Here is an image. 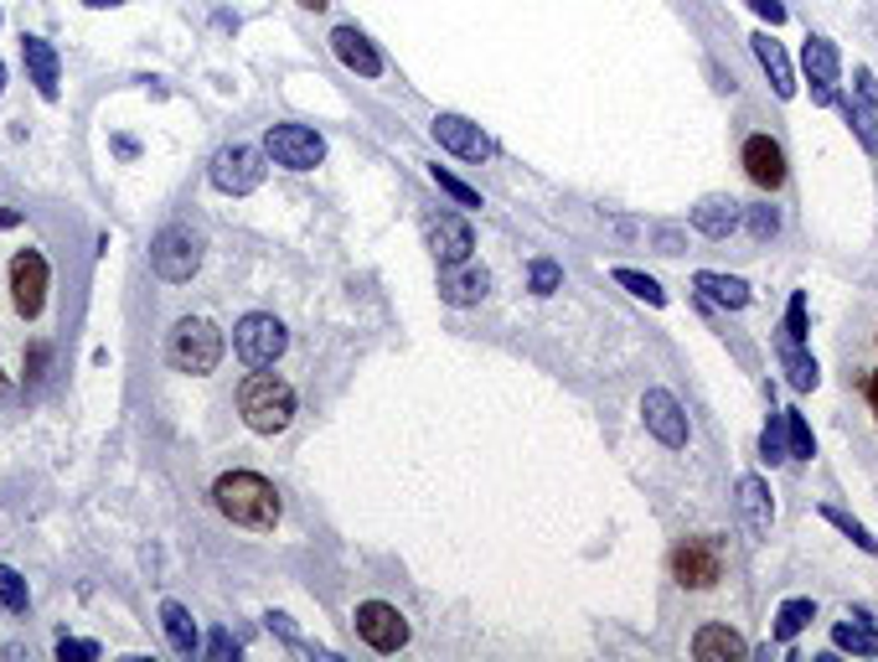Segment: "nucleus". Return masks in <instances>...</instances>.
Returning <instances> with one entry per match:
<instances>
[{
	"mask_svg": "<svg viewBox=\"0 0 878 662\" xmlns=\"http://www.w3.org/2000/svg\"><path fill=\"white\" fill-rule=\"evenodd\" d=\"M212 502H218V512H223L228 523L253 528V533L280 523V492L259 471H228V477H218L212 482Z\"/></svg>",
	"mask_w": 878,
	"mask_h": 662,
	"instance_id": "nucleus-1",
	"label": "nucleus"
},
{
	"mask_svg": "<svg viewBox=\"0 0 878 662\" xmlns=\"http://www.w3.org/2000/svg\"><path fill=\"white\" fill-rule=\"evenodd\" d=\"M239 414H243L249 430H259V435H280L284 424L295 420V389H290L280 373L253 368V373L239 383Z\"/></svg>",
	"mask_w": 878,
	"mask_h": 662,
	"instance_id": "nucleus-2",
	"label": "nucleus"
},
{
	"mask_svg": "<svg viewBox=\"0 0 878 662\" xmlns=\"http://www.w3.org/2000/svg\"><path fill=\"white\" fill-rule=\"evenodd\" d=\"M165 362L176 368V373H212L218 362H223V331L212 327L208 317H181L165 337Z\"/></svg>",
	"mask_w": 878,
	"mask_h": 662,
	"instance_id": "nucleus-3",
	"label": "nucleus"
},
{
	"mask_svg": "<svg viewBox=\"0 0 878 662\" xmlns=\"http://www.w3.org/2000/svg\"><path fill=\"white\" fill-rule=\"evenodd\" d=\"M150 270L161 274L165 285H186L202 270V233L186 223H165L150 239Z\"/></svg>",
	"mask_w": 878,
	"mask_h": 662,
	"instance_id": "nucleus-4",
	"label": "nucleus"
},
{
	"mask_svg": "<svg viewBox=\"0 0 878 662\" xmlns=\"http://www.w3.org/2000/svg\"><path fill=\"white\" fill-rule=\"evenodd\" d=\"M264 156L274 165H290V171H315L326 161V140L315 136L311 124H269Z\"/></svg>",
	"mask_w": 878,
	"mask_h": 662,
	"instance_id": "nucleus-5",
	"label": "nucleus"
},
{
	"mask_svg": "<svg viewBox=\"0 0 878 662\" xmlns=\"http://www.w3.org/2000/svg\"><path fill=\"white\" fill-rule=\"evenodd\" d=\"M672 574L683 590H714L724 580V543L718 539H687L672 554Z\"/></svg>",
	"mask_w": 878,
	"mask_h": 662,
	"instance_id": "nucleus-6",
	"label": "nucleus"
},
{
	"mask_svg": "<svg viewBox=\"0 0 878 662\" xmlns=\"http://www.w3.org/2000/svg\"><path fill=\"white\" fill-rule=\"evenodd\" d=\"M233 347H239V358L249 362V368H274V362L284 358V347H290V337H284V327L274 317L253 311V317L239 321V331H233Z\"/></svg>",
	"mask_w": 878,
	"mask_h": 662,
	"instance_id": "nucleus-7",
	"label": "nucleus"
},
{
	"mask_svg": "<svg viewBox=\"0 0 878 662\" xmlns=\"http://www.w3.org/2000/svg\"><path fill=\"white\" fill-rule=\"evenodd\" d=\"M264 181V151L253 146H223L212 156V187L228 197H249L253 187Z\"/></svg>",
	"mask_w": 878,
	"mask_h": 662,
	"instance_id": "nucleus-8",
	"label": "nucleus"
},
{
	"mask_svg": "<svg viewBox=\"0 0 878 662\" xmlns=\"http://www.w3.org/2000/svg\"><path fill=\"white\" fill-rule=\"evenodd\" d=\"M357 636L373 652H403V648H408V621H403L398 605L362 601L357 605Z\"/></svg>",
	"mask_w": 878,
	"mask_h": 662,
	"instance_id": "nucleus-9",
	"label": "nucleus"
},
{
	"mask_svg": "<svg viewBox=\"0 0 878 662\" xmlns=\"http://www.w3.org/2000/svg\"><path fill=\"white\" fill-rule=\"evenodd\" d=\"M11 301L16 311L27 321L42 317V305H47V259L37 254V249H21V254L11 259Z\"/></svg>",
	"mask_w": 878,
	"mask_h": 662,
	"instance_id": "nucleus-10",
	"label": "nucleus"
},
{
	"mask_svg": "<svg viewBox=\"0 0 878 662\" xmlns=\"http://www.w3.org/2000/svg\"><path fill=\"white\" fill-rule=\"evenodd\" d=\"M640 420H646V430H652L667 451H683L687 445V414H683V404H677V393L646 389V399H640Z\"/></svg>",
	"mask_w": 878,
	"mask_h": 662,
	"instance_id": "nucleus-11",
	"label": "nucleus"
},
{
	"mask_svg": "<svg viewBox=\"0 0 878 662\" xmlns=\"http://www.w3.org/2000/svg\"><path fill=\"white\" fill-rule=\"evenodd\" d=\"M430 130H434V140H440L450 156H461V161H486V156L496 151L492 136H486L476 120H465V114H434Z\"/></svg>",
	"mask_w": 878,
	"mask_h": 662,
	"instance_id": "nucleus-12",
	"label": "nucleus"
},
{
	"mask_svg": "<svg viewBox=\"0 0 878 662\" xmlns=\"http://www.w3.org/2000/svg\"><path fill=\"white\" fill-rule=\"evenodd\" d=\"M801 62H806V73H811V99H817V104H832V99H837V78H842V58H837V47L827 42V37H806Z\"/></svg>",
	"mask_w": 878,
	"mask_h": 662,
	"instance_id": "nucleus-13",
	"label": "nucleus"
},
{
	"mask_svg": "<svg viewBox=\"0 0 878 662\" xmlns=\"http://www.w3.org/2000/svg\"><path fill=\"white\" fill-rule=\"evenodd\" d=\"M745 171L755 187H765V192H780L786 187V151H780V140L770 136H749L745 140Z\"/></svg>",
	"mask_w": 878,
	"mask_h": 662,
	"instance_id": "nucleus-14",
	"label": "nucleus"
},
{
	"mask_svg": "<svg viewBox=\"0 0 878 662\" xmlns=\"http://www.w3.org/2000/svg\"><path fill=\"white\" fill-rule=\"evenodd\" d=\"M430 249H434V259H440V270H450V264H465V259H471V249H476V233H471V223H465V218L445 212V218L430 228Z\"/></svg>",
	"mask_w": 878,
	"mask_h": 662,
	"instance_id": "nucleus-15",
	"label": "nucleus"
},
{
	"mask_svg": "<svg viewBox=\"0 0 878 662\" xmlns=\"http://www.w3.org/2000/svg\"><path fill=\"white\" fill-rule=\"evenodd\" d=\"M331 52H336V58H342L352 73H362V78L383 73V52H377L357 27H336V31H331Z\"/></svg>",
	"mask_w": 878,
	"mask_h": 662,
	"instance_id": "nucleus-16",
	"label": "nucleus"
},
{
	"mask_svg": "<svg viewBox=\"0 0 878 662\" xmlns=\"http://www.w3.org/2000/svg\"><path fill=\"white\" fill-rule=\"evenodd\" d=\"M486 290H492V274L476 270V264H450V270H440V301H450V305H476V301H486Z\"/></svg>",
	"mask_w": 878,
	"mask_h": 662,
	"instance_id": "nucleus-17",
	"label": "nucleus"
},
{
	"mask_svg": "<svg viewBox=\"0 0 878 662\" xmlns=\"http://www.w3.org/2000/svg\"><path fill=\"white\" fill-rule=\"evenodd\" d=\"M693 658L698 662H739V658H749V642L739 632H729V626L708 621V626H698V636H693Z\"/></svg>",
	"mask_w": 878,
	"mask_h": 662,
	"instance_id": "nucleus-18",
	"label": "nucleus"
},
{
	"mask_svg": "<svg viewBox=\"0 0 878 662\" xmlns=\"http://www.w3.org/2000/svg\"><path fill=\"white\" fill-rule=\"evenodd\" d=\"M21 62H27L31 83H37V93H42L47 104L58 99V52H52V42H42V37H21Z\"/></svg>",
	"mask_w": 878,
	"mask_h": 662,
	"instance_id": "nucleus-19",
	"label": "nucleus"
},
{
	"mask_svg": "<svg viewBox=\"0 0 878 662\" xmlns=\"http://www.w3.org/2000/svg\"><path fill=\"white\" fill-rule=\"evenodd\" d=\"M693 228H698L703 239H729L734 228H739V202L734 197H703L698 208H693Z\"/></svg>",
	"mask_w": 878,
	"mask_h": 662,
	"instance_id": "nucleus-20",
	"label": "nucleus"
},
{
	"mask_svg": "<svg viewBox=\"0 0 878 662\" xmlns=\"http://www.w3.org/2000/svg\"><path fill=\"white\" fill-rule=\"evenodd\" d=\"M161 626H165V642H171V652L176 658H196V648H202V636H196V621L186 605L165 601L161 605Z\"/></svg>",
	"mask_w": 878,
	"mask_h": 662,
	"instance_id": "nucleus-21",
	"label": "nucleus"
},
{
	"mask_svg": "<svg viewBox=\"0 0 878 662\" xmlns=\"http://www.w3.org/2000/svg\"><path fill=\"white\" fill-rule=\"evenodd\" d=\"M693 285H698L714 305H724V311H745V305H749V285L739 280V274H714V270H703L698 280H693Z\"/></svg>",
	"mask_w": 878,
	"mask_h": 662,
	"instance_id": "nucleus-22",
	"label": "nucleus"
},
{
	"mask_svg": "<svg viewBox=\"0 0 878 662\" xmlns=\"http://www.w3.org/2000/svg\"><path fill=\"white\" fill-rule=\"evenodd\" d=\"M775 352H780V368H786V378H790V389H817L821 383V368H817V358H811V352H806L801 342H790V337H780V347H775Z\"/></svg>",
	"mask_w": 878,
	"mask_h": 662,
	"instance_id": "nucleus-23",
	"label": "nucleus"
},
{
	"mask_svg": "<svg viewBox=\"0 0 878 662\" xmlns=\"http://www.w3.org/2000/svg\"><path fill=\"white\" fill-rule=\"evenodd\" d=\"M739 512H745L749 533H770L775 508H770V487L759 482V477H745V482H739Z\"/></svg>",
	"mask_w": 878,
	"mask_h": 662,
	"instance_id": "nucleus-24",
	"label": "nucleus"
},
{
	"mask_svg": "<svg viewBox=\"0 0 878 662\" xmlns=\"http://www.w3.org/2000/svg\"><path fill=\"white\" fill-rule=\"evenodd\" d=\"M755 58H759V68H765V73H770V83H775V93H780V99H790V93H796V73H790V58L786 52H780V42H770V37H755Z\"/></svg>",
	"mask_w": 878,
	"mask_h": 662,
	"instance_id": "nucleus-25",
	"label": "nucleus"
},
{
	"mask_svg": "<svg viewBox=\"0 0 878 662\" xmlns=\"http://www.w3.org/2000/svg\"><path fill=\"white\" fill-rule=\"evenodd\" d=\"M832 648L852 652V658H878V632L868 626V616H848L832 626Z\"/></svg>",
	"mask_w": 878,
	"mask_h": 662,
	"instance_id": "nucleus-26",
	"label": "nucleus"
},
{
	"mask_svg": "<svg viewBox=\"0 0 878 662\" xmlns=\"http://www.w3.org/2000/svg\"><path fill=\"white\" fill-rule=\"evenodd\" d=\"M811 621H817V601L796 595V601H786L780 611H775V636H780V642H790V636H801Z\"/></svg>",
	"mask_w": 878,
	"mask_h": 662,
	"instance_id": "nucleus-27",
	"label": "nucleus"
},
{
	"mask_svg": "<svg viewBox=\"0 0 878 662\" xmlns=\"http://www.w3.org/2000/svg\"><path fill=\"white\" fill-rule=\"evenodd\" d=\"M759 461H770V467L790 461V445H786V414H770V424H765V435H759Z\"/></svg>",
	"mask_w": 878,
	"mask_h": 662,
	"instance_id": "nucleus-28",
	"label": "nucleus"
},
{
	"mask_svg": "<svg viewBox=\"0 0 878 662\" xmlns=\"http://www.w3.org/2000/svg\"><path fill=\"white\" fill-rule=\"evenodd\" d=\"M786 445L796 461H811V455H817V440H811V424L801 420V409H786Z\"/></svg>",
	"mask_w": 878,
	"mask_h": 662,
	"instance_id": "nucleus-29",
	"label": "nucleus"
},
{
	"mask_svg": "<svg viewBox=\"0 0 878 662\" xmlns=\"http://www.w3.org/2000/svg\"><path fill=\"white\" fill-rule=\"evenodd\" d=\"M615 285H626L630 295H640V301H646V305H667V290L656 285L652 274H640V270H626V264H620V270H615Z\"/></svg>",
	"mask_w": 878,
	"mask_h": 662,
	"instance_id": "nucleus-30",
	"label": "nucleus"
},
{
	"mask_svg": "<svg viewBox=\"0 0 878 662\" xmlns=\"http://www.w3.org/2000/svg\"><path fill=\"white\" fill-rule=\"evenodd\" d=\"M430 177H434V187H440L445 197H455L461 208H481V192H476V187H465L455 171H445V165H430Z\"/></svg>",
	"mask_w": 878,
	"mask_h": 662,
	"instance_id": "nucleus-31",
	"label": "nucleus"
},
{
	"mask_svg": "<svg viewBox=\"0 0 878 662\" xmlns=\"http://www.w3.org/2000/svg\"><path fill=\"white\" fill-rule=\"evenodd\" d=\"M0 605H6V611H16V616H21V611L31 605L27 580H21V574H16L11 564H0Z\"/></svg>",
	"mask_w": 878,
	"mask_h": 662,
	"instance_id": "nucleus-32",
	"label": "nucleus"
},
{
	"mask_svg": "<svg viewBox=\"0 0 878 662\" xmlns=\"http://www.w3.org/2000/svg\"><path fill=\"white\" fill-rule=\"evenodd\" d=\"M745 223H749V233H755V243H770L775 233H780V212H775L770 202H759V208L745 212Z\"/></svg>",
	"mask_w": 878,
	"mask_h": 662,
	"instance_id": "nucleus-33",
	"label": "nucleus"
},
{
	"mask_svg": "<svg viewBox=\"0 0 878 662\" xmlns=\"http://www.w3.org/2000/svg\"><path fill=\"white\" fill-rule=\"evenodd\" d=\"M527 285H533V295H553V290L564 285V270H558L553 259H533V270H527Z\"/></svg>",
	"mask_w": 878,
	"mask_h": 662,
	"instance_id": "nucleus-34",
	"label": "nucleus"
},
{
	"mask_svg": "<svg viewBox=\"0 0 878 662\" xmlns=\"http://www.w3.org/2000/svg\"><path fill=\"white\" fill-rule=\"evenodd\" d=\"M821 518H827V523H837V528H842V533H848V539L858 543L864 554H874V549H878V539H868V533H864V523H858V518H848V512H842V508H821Z\"/></svg>",
	"mask_w": 878,
	"mask_h": 662,
	"instance_id": "nucleus-35",
	"label": "nucleus"
},
{
	"mask_svg": "<svg viewBox=\"0 0 878 662\" xmlns=\"http://www.w3.org/2000/svg\"><path fill=\"white\" fill-rule=\"evenodd\" d=\"M848 124H852V130H858V140H864V151L868 156H878V120H874V109H852L848 104Z\"/></svg>",
	"mask_w": 878,
	"mask_h": 662,
	"instance_id": "nucleus-36",
	"label": "nucleus"
},
{
	"mask_svg": "<svg viewBox=\"0 0 878 662\" xmlns=\"http://www.w3.org/2000/svg\"><path fill=\"white\" fill-rule=\"evenodd\" d=\"M786 337H790V342H806V295H801V290H796L790 305H786Z\"/></svg>",
	"mask_w": 878,
	"mask_h": 662,
	"instance_id": "nucleus-37",
	"label": "nucleus"
},
{
	"mask_svg": "<svg viewBox=\"0 0 878 662\" xmlns=\"http://www.w3.org/2000/svg\"><path fill=\"white\" fill-rule=\"evenodd\" d=\"M58 658L62 662H93V658H99V642H73V636H62Z\"/></svg>",
	"mask_w": 878,
	"mask_h": 662,
	"instance_id": "nucleus-38",
	"label": "nucleus"
},
{
	"mask_svg": "<svg viewBox=\"0 0 878 662\" xmlns=\"http://www.w3.org/2000/svg\"><path fill=\"white\" fill-rule=\"evenodd\" d=\"M749 11L765 16L770 27H780V21H786V6H780V0H749Z\"/></svg>",
	"mask_w": 878,
	"mask_h": 662,
	"instance_id": "nucleus-39",
	"label": "nucleus"
},
{
	"mask_svg": "<svg viewBox=\"0 0 878 662\" xmlns=\"http://www.w3.org/2000/svg\"><path fill=\"white\" fill-rule=\"evenodd\" d=\"M858 99H864L868 109H878V83H874V73H868V68H858Z\"/></svg>",
	"mask_w": 878,
	"mask_h": 662,
	"instance_id": "nucleus-40",
	"label": "nucleus"
},
{
	"mask_svg": "<svg viewBox=\"0 0 878 662\" xmlns=\"http://www.w3.org/2000/svg\"><path fill=\"white\" fill-rule=\"evenodd\" d=\"M208 652H212V658H239V642H233V636H228V632H212Z\"/></svg>",
	"mask_w": 878,
	"mask_h": 662,
	"instance_id": "nucleus-41",
	"label": "nucleus"
},
{
	"mask_svg": "<svg viewBox=\"0 0 878 662\" xmlns=\"http://www.w3.org/2000/svg\"><path fill=\"white\" fill-rule=\"evenodd\" d=\"M656 243H662V254H677V249H683V233H677V228H656Z\"/></svg>",
	"mask_w": 878,
	"mask_h": 662,
	"instance_id": "nucleus-42",
	"label": "nucleus"
},
{
	"mask_svg": "<svg viewBox=\"0 0 878 662\" xmlns=\"http://www.w3.org/2000/svg\"><path fill=\"white\" fill-rule=\"evenodd\" d=\"M868 409H874V420H878V373L868 378Z\"/></svg>",
	"mask_w": 878,
	"mask_h": 662,
	"instance_id": "nucleus-43",
	"label": "nucleus"
},
{
	"mask_svg": "<svg viewBox=\"0 0 878 662\" xmlns=\"http://www.w3.org/2000/svg\"><path fill=\"white\" fill-rule=\"evenodd\" d=\"M21 223V212H11V208H0V228H16Z\"/></svg>",
	"mask_w": 878,
	"mask_h": 662,
	"instance_id": "nucleus-44",
	"label": "nucleus"
},
{
	"mask_svg": "<svg viewBox=\"0 0 878 662\" xmlns=\"http://www.w3.org/2000/svg\"><path fill=\"white\" fill-rule=\"evenodd\" d=\"M300 6H305V11H326L331 0H300Z\"/></svg>",
	"mask_w": 878,
	"mask_h": 662,
	"instance_id": "nucleus-45",
	"label": "nucleus"
},
{
	"mask_svg": "<svg viewBox=\"0 0 878 662\" xmlns=\"http://www.w3.org/2000/svg\"><path fill=\"white\" fill-rule=\"evenodd\" d=\"M83 6H93V11H104V6H120V0H83Z\"/></svg>",
	"mask_w": 878,
	"mask_h": 662,
	"instance_id": "nucleus-46",
	"label": "nucleus"
},
{
	"mask_svg": "<svg viewBox=\"0 0 878 662\" xmlns=\"http://www.w3.org/2000/svg\"><path fill=\"white\" fill-rule=\"evenodd\" d=\"M0 89H6V62H0Z\"/></svg>",
	"mask_w": 878,
	"mask_h": 662,
	"instance_id": "nucleus-47",
	"label": "nucleus"
}]
</instances>
